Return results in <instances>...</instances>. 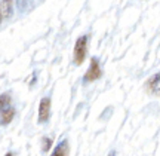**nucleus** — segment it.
Masks as SVG:
<instances>
[{
	"label": "nucleus",
	"mask_w": 160,
	"mask_h": 156,
	"mask_svg": "<svg viewBox=\"0 0 160 156\" xmlns=\"http://www.w3.org/2000/svg\"><path fill=\"white\" fill-rule=\"evenodd\" d=\"M11 104V95L9 94H2L0 95V110H5Z\"/></svg>",
	"instance_id": "8"
},
{
	"label": "nucleus",
	"mask_w": 160,
	"mask_h": 156,
	"mask_svg": "<svg viewBox=\"0 0 160 156\" xmlns=\"http://www.w3.org/2000/svg\"><path fill=\"white\" fill-rule=\"evenodd\" d=\"M53 155L55 156L68 155V143H67V141H61V143L57 146V149L53 150Z\"/></svg>",
	"instance_id": "7"
},
{
	"label": "nucleus",
	"mask_w": 160,
	"mask_h": 156,
	"mask_svg": "<svg viewBox=\"0 0 160 156\" xmlns=\"http://www.w3.org/2000/svg\"><path fill=\"white\" fill-rule=\"evenodd\" d=\"M13 116H15V109H12V107H8V109L2 110V117H0V123L2 125H8L9 122L13 119Z\"/></svg>",
	"instance_id": "5"
},
{
	"label": "nucleus",
	"mask_w": 160,
	"mask_h": 156,
	"mask_svg": "<svg viewBox=\"0 0 160 156\" xmlns=\"http://www.w3.org/2000/svg\"><path fill=\"white\" fill-rule=\"evenodd\" d=\"M145 88L148 92L154 94V95H160V73H156L151 76L145 83Z\"/></svg>",
	"instance_id": "4"
},
{
	"label": "nucleus",
	"mask_w": 160,
	"mask_h": 156,
	"mask_svg": "<svg viewBox=\"0 0 160 156\" xmlns=\"http://www.w3.org/2000/svg\"><path fill=\"white\" fill-rule=\"evenodd\" d=\"M102 76V71H101V67H99V63H98L97 58H92L91 60V67L89 70L86 71L85 75V82H92V81H97Z\"/></svg>",
	"instance_id": "2"
},
{
	"label": "nucleus",
	"mask_w": 160,
	"mask_h": 156,
	"mask_svg": "<svg viewBox=\"0 0 160 156\" xmlns=\"http://www.w3.org/2000/svg\"><path fill=\"white\" fill-rule=\"evenodd\" d=\"M49 115H51V100L48 98H43L40 101V106H39V121L40 122H46L49 119Z\"/></svg>",
	"instance_id": "3"
},
{
	"label": "nucleus",
	"mask_w": 160,
	"mask_h": 156,
	"mask_svg": "<svg viewBox=\"0 0 160 156\" xmlns=\"http://www.w3.org/2000/svg\"><path fill=\"white\" fill-rule=\"evenodd\" d=\"M52 146V138L51 137H43V152H48Z\"/></svg>",
	"instance_id": "9"
},
{
	"label": "nucleus",
	"mask_w": 160,
	"mask_h": 156,
	"mask_svg": "<svg viewBox=\"0 0 160 156\" xmlns=\"http://www.w3.org/2000/svg\"><path fill=\"white\" fill-rule=\"evenodd\" d=\"M86 54H88V36H80L74 46V63L77 65L85 61Z\"/></svg>",
	"instance_id": "1"
},
{
	"label": "nucleus",
	"mask_w": 160,
	"mask_h": 156,
	"mask_svg": "<svg viewBox=\"0 0 160 156\" xmlns=\"http://www.w3.org/2000/svg\"><path fill=\"white\" fill-rule=\"evenodd\" d=\"M3 8H2V0H0V24H2V21H3Z\"/></svg>",
	"instance_id": "10"
},
{
	"label": "nucleus",
	"mask_w": 160,
	"mask_h": 156,
	"mask_svg": "<svg viewBox=\"0 0 160 156\" xmlns=\"http://www.w3.org/2000/svg\"><path fill=\"white\" fill-rule=\"evenodd\" d=\"M2 8H3V17L6 19L11 18L13 13V0H2Z\"/></svg>",
	"instance_id": "6"
}]
</instances>
